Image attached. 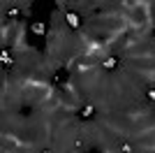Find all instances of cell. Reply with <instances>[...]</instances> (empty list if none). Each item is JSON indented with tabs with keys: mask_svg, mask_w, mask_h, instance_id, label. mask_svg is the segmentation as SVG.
<instances>
[{
	"mask_svg": "<svg viewBox=\"0 0 155 153\" xmlns=\"http://www.w3.org/2000/svg\"><path fill=\"white\" fill-rule=\"evenodd\" d=\"M148 98H151V100H155V88H151V93H148Z\"/></svg>",
	"mask_w": 155,
	"mask_h": 153,
	"instance_id": "6da1fadb",
	"label": "cell"
}]
</instances>
